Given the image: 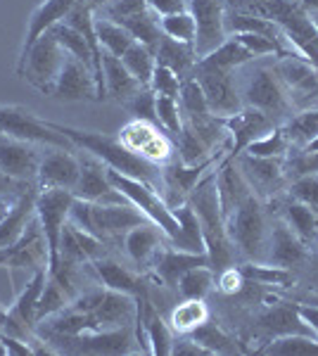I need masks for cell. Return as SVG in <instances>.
<instances>
[{
  "label": "cell",
  "mask_w": 318,
  "mask_h": 356,
  "mask_svg": "<svg viewBox=\"0 0 318 356\" xmlns=\"http://www.w3.org/2000/svg\"><path fill=\"white\" fill-rule=\"evenodd\" d=\"M45 124H48L50 129H55L57 134L69 138L79 152L93 154V157H97L100 162H105L109 169L119 171V174H124V176L138 178V181H145V183H150V186L157 188V191L161 188V169L159 166L150 164L148 159L141 157V154L131 152L129 147L119 140V136L100 134V131L77 129V126L50 122V119H45Z\"/></svg>",
  "instance_id": "obj_1"
},
{
  "label": "cell",
  "mask_w": 318,
  "mask_h": 356,
  "mask_svg": "<svg viewBox=\"0 0 318 356\" xmlns=\"http://www.w3.org/2000/svg\"><path fill=\"white\" fill-rule=\"evenodd\" d=\"M188 202L193 204L195 214L200 219L202 233H205L207 257H209L212 268H225L233 266L238 259V252L233 250L225 233V221L221 214V204H218L216 193V178H214V169L195 186V191L188 195Z\"/></svg>",
  "instance_id": "obj_2"
},
{
  "label": "cell",
  "mask_w": 318,
  "mask_h": 356,
  "mask_svg": "<svg viewBox=\"0 0 318 356\" xmlns=\"http://www.w3.org/2000/svg\"><path fill=\"white\" fill-rule=\"evenodd\" d=\"M225 233L238 257L245 261H266L271 235V216L266 202L254 193L242 200L225 219Z\"/></svg>",
  "instance_id": "obj_3"
},
{
  "label": "cell",
  "mask_w": 318,
  "mask_h": 356,
  "mask_svg": "<svg viewBox=\"0 0 318 356\" xmlns=\"http://www.w3.org/2000/svg\"><path fill=\"white\" fill-rule=\"evenodd\" d=\"M240 90L245 107L259 110L266 119L273 122V126H283L294 114L290 95H287L278 74L273 72L271 62L252 67L245 81H240Z\"/></svg>",
  "instance_id": "obj_4"
},
{
  "label": "cell",
  "mask_w": 318,
  "mask_h": 356,
  "mask_svg": "<svg viewBox=\"0 0 318 356\" xmlns=\"http://www.w3.org/2000/svg\"><path fill=\"white\" fill-rule=\"evenodd\" d=\"M107 176H109V183H112L131 204H136L148 221H152L154 226L166 235V243L171 247L181 245V238H183L181 223L176 221L171 207L166 204V200L161 197V193L157 188L150 186L145 181H138V178L119 174V171L109 169V166H107Z\"/></svg>",
  "instance_id": "obj_5"
},
{
  "label": "cell",
  "mask_w": 318,
  "mask_h": 356,
  "mask_svg": "<svg viewBox=\"0 0 318 356\" xmlns=\"http://www.w3.org/2000/svg\"><path fill=\"white\" fill-rule=\"evenodd\" d=\"M65 60H67V53L62 50V45L57 43L53 31H48L31 45V50H29L26 55L17 57L15 72H17V76L24 79L31 88L38 90V93L50 95Z\"/></svg>",
  "instance_id": "obj_6"
},
{
  "label": "cell",
  "mask_w": 318,
  "mask_h": 356,
  "mask_svg": "<svg viewBox=\"0 0 318 356\" xmlns=\"http://www.w3.org/2000/svg\"><path fill=\"white\" fill-rule=\"evenodd\" d=\"M45 342V340H43ZM53 354H131L136 352V325H124V328L114 330H86L74 337H57V340L45 342Z\"/></svg>",
  "instance_id": "obj_7"
},
{
  "label": "cell",
  "mask_w": 318,
  "mask_h": 356,
  "mask_svg": "<svg viewBox=\"0 0 318 356\" xmlns=\"http://www.w3.org/2000/svg\"><path fill=\"white\" fill-rule=\"evenodd\" d=\"M72 204H74L72 191L48 188V191H38L36 195V219L40 223V231H43L45 245H48V273H53L57 264H60V243L69 221Z\"/></svg>",
  "instance_id": "obj_8"
},
{
  "label": "cell",
  "mask_w": 318,
  "mask_h": 356,
  "mask_svg": "<svg viewBox=\"0 0 318 356\" xmlns=\"http://www.w3.org/2000/svg\"><path fill=\"white\" fill-rule=\"evenodd\" d=\"M0 134L17 138V140H26L40 147H67V150H77L74 143L57 134L40 119L38 114L22 105H0Z\"/></svg>",
  "instance_id": "obj_9"
},
{
  "label": "cell",
  "mask_w": 318,
  "mask_h": 356,
  "mask_svg": "<svg viewBox=\"0 0 318 356\" xmlns=\"http://www.w3.org/2000/svg\"><path fill=\"white\" fill-rule=\"evenodd\" d=\"M193 79L200 83L214 117L228 119L245 107V102H242V90H240V79L235 76V72L205 67L198 62L193 72Z\"/></svg>",
  "instance_id": "obj_10"
},
{
  "label": "cell",
  "mask_w": 318,
  "mask_h": 356,
  "mask_svg": "<svg viewBox=\"0 0 318 356\" xmlns=\"http://www.w3.org/2000/svg\"><path fill=\"white\" fill-rule=\"evenodd\" d=\"M271 65L285 86L294 112L318 107V69L311 62H306L302 55L290 53L276 57Z\"/></svg>",
  "instance_id": "obj_11"
},
{
  "label": "cell",
  "mask_w": 318,
  "mask_h": 356,
  "mask_svg": "<svg viewBox=\"0 0 318 356\" xmlns=\"http://www.w3.org/2000/svg\"><path fill=\"white\" fill-rule=\"evenodd\" d=\"M233 162L242 171L250 191L262 202H271V200H276L278 195L285 193V157H254V154L242 152Z\"/></svg>",
  "instance_id": "obj_12"
},
{
  "label": "cell",
  "mask_w": 318,
  "mask_h": 356,
  "mask_svg": "<svg viewBox=\"0 0 318 356\" xmlns=\"http://www.w3.org/2000/svg\"><path fill=\"white\" fill-rule=\"evenodd\" d=\"M188 10L195 17V26H198L195 53L200 60L228 38V33H225V0H188Z\"/></svg>",
  "instance_id": "obj_13"
},
{
  "label": "cell",
  "mask_w": 318,
  "mask_h": 356,
  "mask_svg": "<svg viewBox=\"0 0 318 356\" xmlns=\"http://www.w3.org/2000/svg\"><path fill=\"white\" fill-rule=\"evenodd\" d=\"M79 174H81L79 150H67V147H43L38 174H36L38 191L60 188V191L74 193Z\"/></svg>",
  "instance_id": "obj_14"
},
{
  "label": "cell",
  "mask_w": 318,
  "mask_h": 356,
  "mask_svg": "<svg viewBox=\"0 0 318 356\" xmlns=\"http://www.w3.org/2000/svg\"><path fill=\"white\" fill-rule=\"evenodd\" d=\"M79 162H81V174H79L77 188H74V195H77V197L88 200V202H97V204L129 202V200L109 183L105 162H100V159L88 152L79 154Z\"/></svg>",
  "instance_id": "obj_15"
},
{
  "label": "cell",
  "mask_w": 318,
  "mask_h": 356,
  "mask_svg": "<svg viewBox=\"0 0 318 356\" xmlns=\"http://www.w3.org/2000/svg\"><path fill=\"white\" fill-rule=\"evenodd\" d=\"M252 332H254V337H262L264 344L280 335H314L309 325L302 321L297 307H292V304H287V302H278V300L273 304H269L262 314L254 316Z\"/></svg>",
  "instance_id": "obj_16"
},
{
  "label": "cell",
  "mask_w": 318,
  "mask_h": 356,
  "mask_svg": "<svg viewBox=\"0 0 318 356\" xmlns=\"http://www.w3.org/2000/svg\"><path fill=\"white\" fill-rule=\"evenodd\" d=\"M0 266L24 268V271L29 268L31 273L40 271V268H48V245H45L38 219H33L29 231L15 245L0 250Z\"/></svg>",
  "instance_id": "obj_17"
},
{
  "label": "cell",
  "mask_w": 318,
  "mask_h": 356,
  "mask_svg": "<svg viewBox=\"0 0 318 356\" xmlns=\"http://www.w3.org/2000/svg\"><path fill=\"white\" fill-rule=\"evenodd\" d=\"M43 147L0 134V171L19 183H36Z\"/></svg>",
  "instance_id": "obj_18"
},
{
  "label": "cell",
  "mask_w": 318,
  "mask_h": 356,
  "mask_svg": "<svg viewBox=\"0 0 318 356\" xmlns=\"http://www.w3.org/2000/svg\"><path fill=\"white\" fill-rule=\"evenodd\" d=\"M266 261L294 271V268H302L311 261V247L302 243V240L292 233V228L278 216V219H271Z\"/></svg>",
  "instance_id": "obj_19"
},
{
  "label": "cell",
  "mask_w": 318,
  "mask_h": 356,
  "mask_svg": "<svg viewBox=\"0 0 318 356\" xmlns=\"http://www.w3.org/2000/svg\"><path fill=\"white\" fill-rule=\"evenodd\" d=\"M276 126L271 119H266L259 110H252V107H242L240 112H235L233 117L225 119V131H228L230 138V150L225 154L223 162H233L240 152L247 150V145L254 143L257 138L266 136L269 131H273ZM221 164V162H218Z\"/></svg>",
  "instance_id": "obj_20"
},
{
  "label": "cell",
  "mask_w": 318,
  "mask_h": 356,
  "mask_svg": "<svg viewBox=\"0 0 318 356\" xmlns=\"http://www.w3.org/2000/svg\"><path fill=\"white\" fill-rule=\"evenodd\" d=\"M50 97L65 102H77V100H97V83L93 69L81 65L79 60L67 55L65 65H62L60 74L55 79L53 93Z\"/></svg>",
  "instance_id": "obj_21"
},
{
  "label": "cell",
  "mask_w": 318,
  "mask_h": 356,
  "mask_svg": "<svg viewBox=\"0 0 318 356\" xmlns=\"http://www.w3.org/2000/svg\"><path fill=\"white\" fill-rule=\"evenodd\" d=\"M202 264H209V257L176 250V247H171L166 243L157 252V257L152 259V266L150 268H152L154 283H159L161 288L176 292V285H178V280H181V275L190 271L193 266H202Z\"/></svg>",
  "instance_id": "obj_22"
},
{
  "label": "cell",
  "mask_w": 318,
  "mask_h": 356,
  "mask_svg": "<svg viewBox=\"0 0 318 356\" xmlns=\"http://www.w3.org/2000/svg\"><path fill=\"white\" fill-rule=\"evenodd\" d=\"M136 316H138L136 297L105 288L93 312L95 330H114V328H124V325H136Z\"/></svg>",
  "instance_id": "obj_23"
},
{
  "label": "cell",
  "mask_w": 318,
  "mask_h": 356,
  "mask_svg": "<svg viewBox=\"0 0 318 356\" xmlns=\"http://www.w3.org/2000/svg\"><path fill=\"white\" fill-rule=\"evenodd\" d=\"M81 3V0H43L36 10L31 13L26 22V31H24V43H22L19 57L26 55L31 50V45L38 41L43 33H48L50 29H55L57 24L67 19L69 13Z\"/></svg>",
  "instance_id": "obj_24"
},
{
  "label": "cell",
  "mask_w": 318,
  "mask_h": 356,
  "mask_svg": "<svg viewBox=\"0 0 318 356\" xmlns=\"http://www.w3.org/2000/svg\"><path fill=\"white\" fill-rule=\"evenodd\" d=\"M121 245H124L129 259L136 264L138 268L150 271L152 259L157 257V252L161 247L166 245V235L161 233L152 221H145V223H141V226L131 228V231L124 235Z\"/></svg>",
  "instance_id": "obj_25"
},
{
  "label": "cell",
  "mask_w": 318,
  "mask_h": 356,
  "mask_svg": "<svg viewBox=\"0 0 318 356\" xmlns=\"http://www.w3.org/2000/svg\"><path fill=\"white\" fill-rule=\"evenodd\" d=\"M90 268H93L97 283L107 290L126 292V295H133L138 300L148 288V280L141 273H133L129 266L114 261L112 257H100V259L90 264Z\"/></svg>",
  "instance_id": "obj_26"
},
{
  "label": "cell",
  "mask_w": 318,
  "mask_h": 356,
  "mask_svg": "<svg viewBox=\"0 0 318 356\" xmlns=\"http://www.w3.org/2000/svg\"><path fill=\"white\" fill-rule=\"evenodd\" d=\"M276 207H278V216L287 226L292 228V233L297 235L302 243L306 245H314L318 240V211L311 209L309 204L299 202V200L290 197L287 193L278 195L276 200H271Z\"/></svg>",
  "instance_id": "obj_27"
},
{
  "label": "cell",
  "mask_w": 318,
  "mask_h": 356,
  "mask_svg": "<svg viewBox=\"0 0 318 356\" xmlns=\"http://www.w3.org/2000/svg\"><path fill=\"white\" fill-rule=\"evenodd\" d=\"M36 195H38V186H29L15 200L10 214L0 221V250L15 245L29 231V226L36 219Z\"/></svg>",
  "instance_id": "obj_28"
},
{
  "label": "cell",
  "mask_w": 318,
  "mask_h": 356,
  "mask_svg": "<svg viewBox=\"0 0 318 356\" xmlns=\"http://www.w3.org/2000/svg\"><path fill=\"white\" fill-rule=\"evenodd\" d=\"M102 81H105L107 97L121 102V105L143 88V86L133 79V74L129 69L124 67L121 57H114L109 53L102 55Z\"/></svg>",
  "instance_id": "obj_29"
},
{
  "label": "cell",
  "mask_w": 318,
  "mask_h": 356,
  "mask_svg": "<svg viewBox=\"0 0 318 356\" xmlns=\"http://www.w3.org/2000/svg\"><path fill=\"white\" fill-rule=\"evenodd\" d=\"M154 57H157V65L169 67L181 81L193 76L195 65H198L195 45L173 41V38H166V36H161L157 50H154Z\"/></svg>",
  "instance_id": "obj_30"
},
{
  "label": "cell",
  "mask_w": 318,
  "mask_h": 356,
  "mask_svg": "<svg viewBox=\"0 0 318 356\" xmlns=\"http://www.w3.org/2000/svg\"><path fill=\"white\" fill-rule=\"evenodd\" d=\"M209 307H207L205 300H181L176 307L171 309L169 314V325L176 335H190L200 328L202 323L209 321Z\"/></svg>",
  "instance_id": "obj_31"
},
{
  "label": "cell",
  "mask_w": 318,
  "mask_h": 356,
  "mask_svg": "<svg viewBox=\"0 0 318 356\" xmlns=\"http://www.w3.org/2000/svg\"><path fill=\"white\" fill-rule=\"evenodd\" d=\"M280 129L290 143V150H304L318 138V107L294 112Z\"/></svg>",
  "instance_id": "obj_32"
},
{
  "label": "cell",
  "mask_w": 318,
  "mask_h": 356,
  "mask_svg": "<svg viewBox=\"0 0 318 356\" xmlns=\"http://www.w3.org/2000/svg\"><path fill=\"white\" fill-rule=\"evenodd\" d=\"M200 65L205 67H216V69H228V72H238L240 67H247L254 62V55L245 48L240 41H235L233 36H228L225 41L214 48L209 55L200 57Z\"/></svg>",
  "instance_id": "obj_33"
},
{
  "label": "cell",
  "mask_w": 318,
  "mask_h": 356,
  "mask_svg": "<svg viewBox=\"0 0 318 356\" xmlns=\"http://www.w3.org/2000/svg\"><path fill=\"white\" fill-rule=\"evenodd\" d=\"M240 273L245 275V280L262 285V288H290L294 283V273L290 268L276 266L269 261H245L240 264Z\"/></svg>",
  "instance_id": "obj_34"
},
{
  "label": "cell",
  "mask_w": 318,
  "mask_h": 356,
  "mask_svg": "<svg viewBox=\"0 0 318 356\" xmlns=\"http://www.w3.org/2000/svg\"><path fill=\"white\" fill-rule=\"evenodd\" d=\"M190 337L198 340L209 354H240L242 352L240 342L225 328H221L216 321H212V316L207 323H202L198 330L190 332Z\"/></svg>",
  "instance_id": "obj_35"
},
{
  "label": "cell",
  "mask_w": 318,
  "mask_h": 356,
  "mask_svg": "<svg viewBox=\"0 0 318 356\" xmlns=\"http://www.w3.org/2000/svg\"><path fill=\"white\" fill-rule=\"evenodd\" d=\"M173 216H176V221L181 223V231H183L181 245H178L176 250L195 252V254H207L205 233H202L200 219H198V214H195L193 204L190 202L178 204L176 209H173Z\"/></svg>",
  "instance_id": "obj_36"
},
{
  "label": "cell",
  "mask_w": 318,
  "mask_h": 356,
  "mask_svg": "<svg viewBox=\"0 0 318 356\" xmlns=\"http://www.w3.org/2000/svg\"><path fill=\"white\" fill-rule=\"evenodd\" d=\"M216 285V275L209 264H202V266H193L190 271L181 275L176 285V295H181L183 300H207V295Z\"/></svg>",
  "instance_id": "obj_37"
},
{
  "label": "cell",
  "mask_w": 318,
  "mask_h": 356,
  "mask_svg": "<svg viewBox=\"0 0 318 356\" xmlns=\"http://www.w3.org/2000/svg\"><path fill=\"white\" fill-rule=\"evenodd\" d=\"M95 33H97V41H100L102 50L114 57H124L126 50L136 43L131 33L126 31L119 22L107 19V17H102L97 13H95Z\"/></svg>",
  "instance_id": "obj_38"
},
{
  "label": "cell",
  "mask_w": 318,
  "mask_h": 356,
  "mask_svg": "<svg viewBox=\"0 0 318 356\" xmlns=\"http://www.w3.org/2000/svg\"><path fill=\"white\" fill-rule=\"evenodd\" d=\"M50 31H53L57 43L62 45V50H65L69 57H74V60H79L81 65L93 69V74H95V57H93V50H90L88 41L84 38V33L77 31L74 26H69L67 22L57 24L55 29H50Z\"/></svg>",
  "instance_id": "obj_39"
},
{
  "label": "cell",
  "mask_w": 318,
  "mask_h": 356,
  "mask_svg": "<svg viewBox=\"0 0 318 356\" xmlns=\"http://www.w3.org/2000/svg\"><path fill=\"white\" fill-rule=\"evenodd\" d=\"M119 24L131 33L136 43L145 45L150 50H157V45L161 41L159 17H154L150 10H145V13H141V15L126 17V19H119Z\"/></svg>",
  "instance_id": "obj_40"
},
{
  "label": "cell",
  "mask_w": 318,
  "mask_h": 356,
  "mask_svg": "<svg viewBox=\"0 0 318 356\" xmlns=\"http://www.w3.org/2000/svg\"><path fill=\"white\" fill-rule=\"evenodd\" d=\"M178 107H181L183 122H195V119L212 117V110H209V105H207V97L202 93L200 83L195 81L193 76L181 83V90H178Z\"/></svg>",
  "instance_id": "obj_41"
},
{
  "label": "cell",
  "mask_w": 318,
  "mask_h": 356,
  "mask_svg": "<svg viewBox=\"0 0 318 356\" xmlns=\"http://www.w3.org/2000/svg\"><path fill=\"white\" fill-rule=\"evenodd\" d=\"M159 134H164V131H161L157 124L143 122V119H131L129 124L121 126L119 140L124 143L131 152H136V154H141V157H143V152L148 150L150 143H152Z\"/></svg>",
  "instance_id": "obj_42"
},
{
  "label": "cell",
  "mask_w": 318,
  "mask_h": 356,
  "mask_svg": "<svg viewBox=\"0 0 318 356\" xmlns=\"http://www.w3.org/2000/svg\"><path fill=\"white\" fill-rule=\"evenodd\" d=\"M121 62H124V67L133 74V79H136L138 83L150 86L152 72H154V67H157L154 50H150L141 43H133L131 48L124 53V57H121Z\"/></svg>",
  "instance_id": "obj_43"
},
{
  "label": "cell",
  "mask_w": 318,
  "mask_h": 356,
  "mask_svg": "<svg viewBox=\"0 0 318 356\" xmlns=\"http://www.w3.org/2000/svg\"><path fill=\"white\" fill-rule=\"evenodd\" d=\"M262 354H318V337L316 335H280L273 337L262 347Z\"/></svg>",
  "instance_id": "obj_44"
},
{
  "label": "cell",
  "mask_w": 318,
  "mask_h": 356,
  "mask_svg": "<svg viewBox=\"0 0 318 356\" xmlns=\"http://www.w3.org/2000/svg\"><path fill=\"white\" fill-rule=\"evenodd\" d=\"M159 29H161V36L195 45L198 26H195V17L190 15V10H186V13L169 15V17H159Z\"/></svg>",
  "instance_id": "obj_45"
},
{
  "label": "cell",
  "mask_w": 318,
  "mask_h": 356,
  "mask_svg": "<svg viewBox=\"0 0 318 356\" xmlns=\"http://www.w3.org/2000/svg\"><path fill=\"white\" fill-rule=\"evenodd\" d=\"M69 304H72L69 292L57 283L53 275H48V280H45V285H43V292H40V300H38V312H36L38 323L43 318H48V316L62 312V309L69 307Z\"/></svg>",
  "instance_id": "obj_46"
},
{
  "label": "cell",
  "mask_w": 318,
  "mask_h": 356,
  "mask_svg": "<svg viewBox=\"0 0 318 356\" xmlns=\"http://www.w3.org/2000/svg\"><path fill=\"white\" fill-rule=\"evenodd\" d=\"M154 114H157V126L164 134H169L171 138L181 134L183 117H181V107H178V97L157 95V100H154Z\"/></svg>",
  "instance_id": "obj_47"
},
{
  "label": "cell",
  "mask_w": 318,
  "mask_h": 356,
  "mask_svg": "<svg viewBox=\"0 0 318 356\" xmlns=\"http://www.w3.org/2000/svg\"><path fill=\"white\" fill-rule=\"evenodd\" d=\"M245 152L254 154V157H285V154L290 152V143H287V138L283 134L280 126H276L273 131H269L266 136L250 143Z\"/></svg>",
  "instance_id": "obj_48"
},
{
  "label": "cell",
  "mask_w": 318,
  "mask_h": 356,
  "mask_svg": "<svg viewBox=\"0 0 318 356\" xmlns=\"http://www.w3.org/2000/svg\"><path fill=\"white\" fill-rule=\"evenodd\" d=\"M154 100H157V93H154L150 86H143L136 95L129 97L124 102L126 112L131 114V119H143V122H152L157 124V114H154Z\"/></svg>",
  "instance_id": "obj_49"
},
{
  "label": "cell",
  "mask_w": 318,
  "mask_h": 356,
  "mask_svg": "<svg viewBox=\"0 0 318 356\" xmlns=\"http://www.w3.org/2000/svg\"><path fill=\"white\" fill-rule=\"evenodd\" d=\"M285 193L290 195V197L299 200V202L309 204L314 211H318V174L294 178V181L287 183Z\"/></svg>",
  "instance_id": "obj_50"
},
{
  "label": "cell",
  "mask_w": 318,
  "mask_h": 356,
  "mask_svg": "<svg viewBox=\"0 0 318 356\" xmlns=\"http://www.w3.org/2000/svg\"><path fill=\"white\" fill-rule=\"evenodd\" d=\"M181 79L171 72L169 67L157 65L152 72V79H150V88L157 95H169V97H178V90H181Z\"/></svg>",
  "instance_id": "obj_51"
},
{
  "label": "cell",
  "mask_w": 318,
  "mask_h": 356,
  "mask_svg": "<svg viewBox=\"0 0 318 356\" xmlns=\"http://www.w3.org/2000/svg\"><path fill=\"white\" fill-rule=\"evenodd\" d=\"M148 10V0H112L109 5H105L102 10H95L97 15L107 17V19H126V17L141 15Z\"/></svg>",
  "instance_id": "obj_52"
},
{
  "label": "cell",
  "mask_w": 318,
  "mask_h": 356,
  "mask_svg": "<svg viewBox=\"0 0 318 356\" xmlns=\"http://www.w3.org/2000/svg\"><path fill=\"white\" fill-rule=\"evenodd\" d=\"M245 285H247L245 275L240 273V266H235V264L233 266L221 268V273H218V278H216V288L228 297H238L240 292L245 290Z\"/></svg>",
  "instance_id": "obj_53"
},
{
  "label": "cell",
  "mask_w": 318,
  "mask_h": 356,
  "mask_svg": "<svg viewBox=\"0 0 318 356\" xmlns=\"http://www.w3.org/2000/svg\"><path fill=\"white\" fill-rule=\"evenodd\" d=\"M148 10L154 17H169L176 13H186L188 0H148Z\"/></svg>",
  "instance_id": "obj_54"
},
{
  "label": "cell",
  "mask_w": 318,
  "mask_h": 356,
  "mask_svg": "<svg viewBox=\"0 0 318 356\" xmlns=\"http://www.w3.org/2000/svg\"><path fill=\"white\" fill-rule=\"evenodd\" d=\"M171 354H176V356H209V352H207L198 340H193L190 335H181V340H173Z\"/></svg>",
  "instance_id": "obj_55"
},
{
  "label": "cell",
  "mask_w": 318,
  "mask_h": 356,
  "mask_svg": "<svg viewBox=\"0 0 318 356\" xmlns=\"http://www.w3.org/2000/svg\"><path fill=\"white\" fill-rule=\"evenodd\" d=\"M297 312L302 316V321L311 328V332L318 337V304H311V302H299L297 304Z\"/></svg>",
  "instance_id": "obj_56"
},
{
  "label": "cell",
  "mask_w": 318,
  "mask_h": 356,
  "mask_svg": "<svg viewBox=\"0 0 318 356\" xmlns=\"http://www.w3.org/2000/svg\"><path fill=\"white\" fill-rule=\"evenodd\" d=\"M29 186H36V183H19V181H15V178H10L8 174H3V171H0V195L17 197V195L24 193Z\"/></svg>",
  "instance_id": "obj_57"
},
{
  "label": "cell",
  "mask_w": 318,
  "mask_h": 356,
  "mask_svg": "<svg viewBox=\"0 0 318 356\" xmlns=\"http://www.w3.org/2000/svg\"><path fill=\"white\" fill-rule=\"evenodd\" d=\"M17 197H19V195H17ZM17 197H10V195H0V221H3L5 216L10 214V209H13V204H15Z\"/></svg>",
  "instance_id": "obj_58"
},
{
  "label": "cell",
  "mask_w": 318,
  "mask_h": 356,
  "mask_svg": "<svg viewBox=\"0 0 318 356\" xmlns=\"http://www.w3.org/2000/svg\"><path fill=\"white\" fill-rule=\"evenodd\" d=\"M299 3H302V8H304L309 15L318 13V0H299Z\"/></svg>",
  "instance_id": "obj_59"
},
{
  "label": "cell",
  "mask_w": 318,
  "mask_h": 356,
  "mask_svg": "<svg viewBox=\"0 0 318 356\" xmlns=\"http://www.w3.org/2000/svg\"><path fill=\"white\" fill-rule=\"evenodd\" d=\"M86 3H88L93 10H102V8H105V5L112 3V0H86Z\"/></svg>",
  "instance_id": "obj_60"
},
{
  "label": "cell",
  "mask_w": 318,
  "mask_h": 356,
  "mask_svg": "<svg viewBox=\"0 0 318 356\" xmlns=\"http://www.w3.org/2000/svg\"><path fill=\"white\" fill-rule=\"evenodd\" d=\"M3 312H5V307L0 309V316H3ZM0 356H5V344H3V328H0Z\"/></svg>",
  "instance_id": "obj_61"
},
{
  "label": "cell",
  "mask_w": 318,
  "mask_h": 356,
  "mask_svg": "<svg viewBox=\"0 0 318 356\" xmlns=\"http://www.w3.org/2000/svg\"><path fill=\"white\" fill-rule=\"evenodd\" d=\"M304 302H311V304H318V295H316V292H314V295H309V297H306V300Z\"/></svg>",
  "instance_id": "obj_62"
},
{
  "label": "cell",
  "mask_w": 318,
  "mask_h": 356,
  "mask_svg": "<svg viewBox=\"0 0 318 356\" xmlns=\"http://www.w3.org/2000/svg\"><path fill=\"white\" fill-rule=\"evenodd\" d=\"M311 247H316V252H314V254H311V259H314V261L318 264V240H316V243L311 245Z\"/></svg>",
  "instance_id": "obj_63"
},
{
  "label": "cell",
  "mask_w": 318,
  "mask_h": 356,
  "mask_svg": "<svg viewBox=\"0 0 318 356\" xmlns=\"http://www.w3.org/2000/svg\"><path fill=\"white\" fill-rule=\"evenodd\" d=\"M311 19H314V24L318 26V13H314V15H311Z\"/></svg>",
  "instance_id": "obj_64"
}]
</instances>
